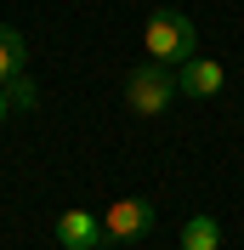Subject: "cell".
Wrapping results in <instances>:
<instances>
[{
  "label": "cell",
  "mask_w": 244,
  "mask_h": 250,
  "mask_svg": "<svg viewBox=\"0 0 244 250\" xmlns=\"http://www.w3.org/2000/svg\"><path fill=\"white\" fill-rule=\"evenodd\" d=\"M6 97H12V114H17V108H34V97H40V91H34V80L23 74V80H12V85H6Z\"/></svg>",
  "instance_id": "ba28073f"
},
{
  "label": "cell",
  "mask_w": 244,
  "mask_h": 250,
  "mask_svg": "<svg viewBox=\"0 0 244 250\" xmlns=\"http://www.w3.org/2000/svg\"><path fill=\"white\" fill-rule=\"evenodd\" d=\"M29 74V46H23V34L12 23H0V91L12 85V80Z\"/></svg>",
  "instance_id": "8992f818"
},
{
  "label": "cell",
  "mask_w": 244,
  "mask_h": 250,
  "mask_svg": "<svg viewBox=\"0 0 244 250\" xmlns=\"http://www.w3.org/2000/svg\"><path fill=\"white\" fill-rule=\"evenodd\" d=\"M6 114H12V97H6V91H0V120H6Z\"/></svg>",
  "instance_id": "9c48e42d"
},
{
  "label": "cell",
  "mask_w": 244,
  "mask_h": 250,
  "mask_svg": "<svg viewBox=\"0 0 244 250\" xmlns=\"http://www.w3.org/2000/svg\"><path fill=\"white\" fill-rule=\"evenodd\" d=\"M222 85H227V68L210 62V57H193V62L176 68V91H182V97H216Z\"/></svg>",
  "instance_id": "5b68a950"
},
{
  "label": "cell",
  "mask_w": 244,
  "mask_h": 250,
  "mask_svg": "<svg viewBox=\"0 0 244 250\" xmlns=\"http://www.w3.org/2000/svg\"><path fill=\"white\" fill-rule=\"evenodd\" d=\"M182 250H222V222L216 216H187V228H182Z\"/></svg>",
  "instance_id": "52a82bcc"
},
{
  "label": "cell",
  "mask_w": 244,
  "mask_h": 250,
  "mask_svg": "<svg viewBox=\"0 0 244 250\" xmlns=\"http://www.w3.org/2000/svg\"><path fill=\"white\" fill-rule=\"evenodd\" d=\"M125 103H131V114H142V120L165 114L170 103H176V68H165V62H137V68L125 74Z\"/></svg>",
  "instance_id": "7a4b0ae2"
},
{
  "label": "cell",
  "mask_w": 244,
  "mask_h": 250,
  "mask_svg": "<svg viewBox=\"0 0 244 250\" xmlns=\"http://www.w3.org/2000/svg\"><path fill=\"white\" fill-rule=\"evenodd\" d=\"M142 233H153V199H114L102 210V239L114 245H137Z\"/></svg>",
  "instance_id": "3957f363"
},
{
  "label": "cell",
  "mask_w": 244,
  "mask_h": 250,
  "mask_svg": "<svg viewBox=\"0 0 244 250\" xmlns=\"http://www.w3.org/2000/svg\"><path fill=\"white\" fill-rule=\"evenodd\" d=\"M142 51H148V62H165V68H182V62H193V57H199L193 17L176 12V6H159V12H148Z\"/></svg>",
  "instance_id": "6da1fadb"
},
{
  "label": "cell",
  "mask_w": 244,
  "mask_h": 250,
  "mask_svg": "<svg viewBox=\"0 0 244 250\" xmlns=\"http://www.w3.org/2000/svg\"><path fill=\"white\" fill-rule=\"evenodd\" d=\"M57 245H62V250H108V239H102V216H91V210L68 205V210L57 216Z\"/></svg>",
  "instance_id": "277c9868"
}]
</instances>
